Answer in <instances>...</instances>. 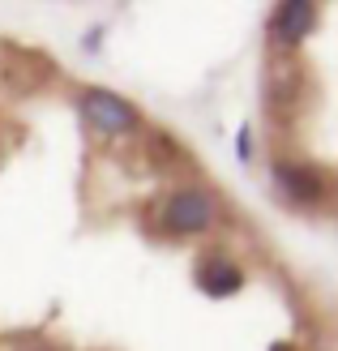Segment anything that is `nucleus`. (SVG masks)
<instances>
[{
	"label": "nucleus",
	"instance_id": "nucleus-8",
	"mask_svg": "<svg viewBox=\"0 0 338 351\" xmlns=\"http://www.w3.org/2000/svg\"><path fill=\"white\" fill-rule=\"evenodd\" d=\"M270 351H291V347H287V343H274V347H270Z\"/></svg>",
	"mask_w": 338,
	"mask_h": 351
},
{
	"label": "nucleus",
	"instance_id": "nucleus-2",
	"mask_svg": "<svg viewBox=\"0 0 338 351\" xmlns=\"http://www.w3.org/2000/svg\"><path fill=\"white\" fill-rule=\"evenodd\" d=\"M215 215H219V206L206 189H180V193H171V202H167V223L180 236L206 232V227L215 223Z\"/></svg>",
	"mask_w": 338,
	"mask_h": 351
},
{
	"label": "nucleus",
	"instance_id": "nucleus-1",
	"mask_svg": "<svg viewBox=\"0 0 338 351\" xmlns=\"http://www.w3.org/2000/svg\"><path fill=\"white\" fill-rule=\"evenodd\" d=\"M82 120L90 125L95 133H108V137H120V133H133L141 125V112L133 108L129 99H120L112 90H86L82 103H77Z\"/></svg>",
	"mask_w": 338,
	"mask_h": 351
},
{
	"label": "nucleus",
	"instance_id": "nucleus-5",
	"mask_svg": "<svg viewBox=\"0 0 338 351\" xmlns=\"http://www.w3.org/2000/svg\"><path fill=\"white\" fill-rule=\"evenodd\" d=\"M51 73V64L34 51H17V56H0V82L13 90H30L34 82H43Z\"/></svg>",
	"mask_w": 338,
	"mask_h": 351
},
{
	"label": "nucleus",
	"instance_id": "nucleus-3",
	"mask_svg": "<svg viewBox=\"0 0 338 351\" xmlns=\"http://www.w3.org/2000/svg\"><path fill=\"white\" fill-rule=\"evenodd\" d=\"M274 180H278V189L287 193L291 202L313 206V202L326 197V176L317 171V167H309V163H278L274 167Z\"/></svg>",
	"mask_w": 338,
	"mask_h": 351
},
{
	"label": "nucleus",
	"instance_id": "nucleus-6",
	"mask_svg": "<svg viewBox=\"0 0 338 351\" xmlns=\"http://www.w3.org/2000/svg\"><path fill=\"white\" fill-rule=\"evenodd\" d=\"M197 283H202V291L206 295H236L240 291V283H244V274H240V266L236 261H227V257H206L202 266H197Z\"/></svg>",
	"mask_w": 338,
	"mask_h": 351
},
{
	"label": "nucleus",
	"instance_id": "nucleus-9",
	"mask_svg": "<svg viewBox=\"0 0 338 351\" xmlns=\"http://www.w3.org/2000/svg\"><path fill=\"white\" fill-rule=\"evenodd\" d=\"M39 351H47V347H39Z\"/></svg>",
	"mask_w": 338,
	"mask_h": 351
},
{
	"label": "nucleus",
	"instance_id": "nucleus-7",
	"mask_svg": "<svg viewBox=\"0 0 338 351\" xmlns=\"http://www.w3.org/2000/svg\"><path fill=\"white\" fill-rule=\"evenodd\" d=\"M248 154H253V133L240 129V159H248Z\"/></svg>",
	"mask_w": 338,
	"mask_h": 351
},
{
	"label": "nucleus",
	"instance_id": "nucleus-4",
	"mask_svg": "<svg viewBox=\"0 0 338 351\" xmlns=\"http://www.w3.org/2000/svg\"><path fill=\"white\" fill-rule=\"evenodd\" d=\"M313 22H317V9L313 5H278L274 13H270V34L278 43H287V47H295L304 34L313 30Z\"/></svg>",
	"mask_w": 338,
	"mask_h": 351
}]
</instances>
